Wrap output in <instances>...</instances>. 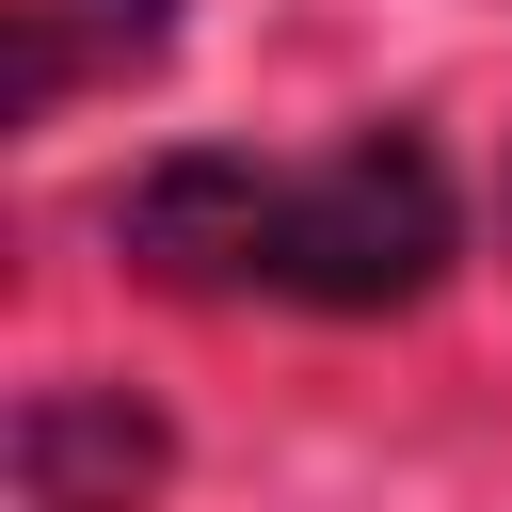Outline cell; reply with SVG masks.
Returning a JSON list of instances; mask_svg holds the SVG:
<instances>
[{
  "instance_id": "obj_1",
  "label": "cell",
  "mask_w": 512,
  "mask_h": 512,
  "mask_svg": "<svg viewBox=\"0 0 512 512\" xmlns=\"http://www.w3.org/2000/svg\"><path fill=\"white\" fill-rule=\"evenodd\" d=\"M112 240L176 288H240V304H416L448 272V176L400 128H352L320 160H160Z\"/></svg>"
},
{
  "instance_id": "obj_2",
  "label": "cell",
  "mask_w": 512,
  "mask_h": 512,
  "mask_svg": "<svg viewBox=\"0 0 512 512\" xmlns=\"http://www.w3.org/2000/svg\"><path fill=\"white\" fill-rule=\"evenodd\" d=\"M16 480H32V512H128L160 480V416L112 400V384H48L16 416Z\"/></svg>"
},
{
  "instance_id": "obj_3",
  "label": "cell",
  "mask_w": 512,
  "mask_h": 512,
  "mask_svg": "<svg viewBox=\"0 0 512 512\" xmlns=\"http://www.w3.org/2000/svg\"><path fill=\"white\" fill-rule=\"evenodd\" d=\"M0 32H16V112L48 128L64 96H96V80H128V64H160V32H176V0H0Z\"/></svg>"
}]
</instances>
